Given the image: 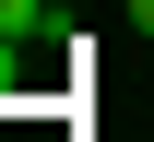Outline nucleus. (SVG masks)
Segmentation results:
<instances>
[{
    "mask_svg": "<svg viewBox=\"0 0 154 142\" xmlns=\"http://www.w3.org/2000/svg\"><path fill=\"white\" fill-rule=\"evenodd\" d=\"M24 36H48V0H0V59H12Z\"/></svg>",
    "mask_w": 154,
    "mask_h": 142,
    "instance_id": "f257e3e1",
    "label": "nucleus"
},
{
    "mask_svg": "<svg viewBox=\"0 0 154 142\" xmlns=\"http://www.w3.org/2000/svg\"><path fill=\"white\" fill-rule=\"evenodd\" d=\"M131 12H142V24H154V0H131Z\"/></svg>",
    "mask_w": 154,
    "mask_h": 142,
    "instance_id": "f03ea898",
    "label": "nucleus"
}]
</instances>
